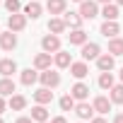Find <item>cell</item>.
Returning <instances> with one entry per match:
<instances>
[{"label": "cell", "mask_w": 123, "mask_h": 123, "mask_svg": "<svg viewBox=\"0 0 123 123\" xmlns=\"http://www.w3.org/2000/svg\"><path fill=\"white\" fill-rule=\"evenodd\" d=\"M80 15H82V19H94L99 15V5L94 0H82L80 3Z\"/></svg>", "instance_id": "obj_1"}, {"label": "cell", "mask_w": 123, "mask_h": 123, "mask_svg": "<svg viewBox=\"0 0 123 123\" xmlns=\"http://www.w3.org/2000/svg\"><path fill=\"white\" fill-rule=\"evenodd\" d=\"M41 48H43L46 53H58V51H60V39H58V34L43 36V39H41Z\"/></svg>", "instance_id": "obj_2"}, {"label": "cell", "mask_w": 123, "mask_h": 123, "mask_svg": "<svg viewBox=\"0 0 123 123\" xmlns=\"http://www.w3.org/2000/svg\"><path fill=\"white\" fill-rule=\"evenodd\" d=\"M39 80H41V85H43V87H51V89L60 85V75H58V73H53L51 68H48V70H41Z\"/></svg>", "instance_id": "obj_3"}, {"label": "cell", "mask_w": 123, "mask_h": 123, "mask_svg": "<svg viewBox=\"0 0 123 123\" xmlns=\"http://www.w3.org/2000/svg\"><path fill=\"white\" fill-rule=\"evenodd\" d=\"M7 27H10V31H22V29L27 27V15L12 12V15L7 17Z\"/></svg>", "instance_id": "obj_4"}, {"label": "cell", "mask_w": 123, "mask_h": 123, "mask_svg": "<svg viewBox=\"0 0 123 123\" xmlns=\"http://www.w3.org/2000/svg\"><path fill=\"white\" fill-rule=\"evenodd\" d=\"M101 55L99 43H82V60H97Z\"/></svg>", "instance_id": "obj_5"}, {"label": "cell", "mask_w": 123, "mask_h": 123, "mask_svg": "<svg viewBox=\"0 0 123 123\" xmlns=\"http://www.w3.org/2000/svg\"><path fill=\"white\" fill-rule=\"evenodd\" d=\"M116 55H111V53H101L99 58H97V68L101 70V73H109V70H113V65H116V60H113Z\"/></svg>", "instance_id": "obj_6"}, {"label": "cell", "mask_w": 123, "mask_h": 123, "mask_svg": "<svg viewBox=\"0 0 123 123\" xmlns=\"http://www.w3.org/2000/svg\"><path fill=\"white\" fill-rule=\"evenodd\" d=\"M15 46H17L15 31H0V48H3V51H12Z\"/></svg>", "instance_id": "obj_7"}, {"label": "cell", "mask_w": 123, "mask_h": 123, "mask_svg": "<svg viewBox=\"0 0 123 123\" xmlns=\"http://www.w3.org/2000/svg\"><path fill=\"white\" fill-rule=\"evenodd\" d=\"M75 113H77V118H80V121H92L94 106H89L87 101H80V104H75Z\"/></svg>", "instance_id": "obj_8"}, {"label": "cell", "mask_w": 123, "mask_h": 123, "mask_svg": "<svg viewBox=\"0 0 123 123\" xmlns=\"http://www.w3.org/2000/svg\"><path fill=\"white\" fill-rule=\"evenodd\" d=\"M70 75H73L75 80H85V77L89 75L87 63H85V60H80V63H73V65H70Z\"/></svg>", "instance_id": "obj_9"}, {"label": "cell", "mask_w": 123, "mask_h": 123, "mask_svg": "<svg viewBox=\"0 0 123 123\" xmlns=\"http://www.w3.org/2000/svg\"><path fill=\"white\" fill-rule=\"evenodd\" d=\"M106 39H113V36H118V31H121V27L116 24V19H106L104 24H101V29H99Z\"/></svg>", "instance_id": "obj_10"}, {"label": "cell", "mask_w": 123, "mask_h": 123, "mask_svg": "<svg viewBox=\"0 0 123 123\" xmlns=\"http://www.w3.org/2000/svg\"><path fill=\"white\" fill-rule=\"evenodd\" d=\"M12 73H17V63L12 58H3L0 60V75L3 77H12Z\"/></svg>", "instance_id": "obj_11"}, {"label": "cell", "mask_w": 123, "mask_h": 123, "mask_svg": "<svg viewBox=\"0 0 123 123\" xmlns=\"http://www.w3.org/2000/svg\"><path fill=\"white\" fill-rule=\"evenodd\" d=\"M70 94H73L77 101H85V99L89 97V87H87L85 82H75V85H73V89H70Z\"/></svg>", "instance_id": "obj_12"}, {"label": "cell", "mask_w": 123, "mask_h": 123, "mask_svg": "<svg viewBox=\"0 0 123 123\" xmlns=\"http://www.w3.org/2000/svg\"><path fill=\"white\" fill-rule=\"evenodd\" d=\"M34 101H36V104H51V101H53V92H51V87H41V89H36V92H34Z\"/></svg>", "instance_id": "obj_13"}, {"label": "cell", "mask_w": 123, "mask_h": 123, "mask_svg": "<svg viewBox=\"0 0 123 123\" xmlns=\"http://www.w3.org/2000/svg\"><path fill=\"white\" fill-rule=\"evenodd\" d=\"M31 121H34V123H46V121H48L46 104H36V106L31 109Z\"/></svg>", "instance_id": "obj_14"}, {"label": "cell", "mask_w": 123, "mask_h": 123, "mask_svg": "<svg viewBox=\"0 0 123 123\" xmlns=\"http://www.w3.org/2000/svg\"><path fill=\"white\" fill-rule=\"evenodd\" d=\"M63 19L70 29H80L82 27V15L80 12H63Z\"/></svg>", "instance_id": "obj_15"}, {"label": "cell", "mask_w": 123, "mask_h": 123, "mask_svg": "<svg viewBox=\"0 0 123 123\" xmlns=\"http://www.w3.org/2000/svg\"><path fill=\"white\" fill-rule=\"evenodd\" d=\"M111 104H113V101H111L109 97H97V99L92 101V106H94V111H97V113H109Z\"/></svg>", "instance_id": "obj_16"}, {"label": "cell", "mask_w": 123, "mask_h": 123, "mask_svg": "<svg viewBox=\"0 0 123 123\" xmlns=\"http://www.w3.org/2000/svg\"><path fill=\"white\" fill-rule=\"evenodd\" d=\"M51 60H53L51 53L43 51V53H39V55L34 58V68H36V70H48V68H51Z\"/></svg>", "instance_id": "obj_17"}, {"label": "cell", "mask_w": 123, "mask_h": 123, "mask_svg": "<svg viewBox=\"0 0 123 123\" xmlns=\"http://www.w3.org/2000/svg\"><path fill=\"white\" fill-rule=\"evenodd\" d=\"M65 5H68V0H48L46 3V10L51 15H63L65 12Z\"/></svg>", "instance_id": "obj_18"}, {"label": "cell", "mask_w": 123, "mask_h": 123, "mask_svg": "<svg viewBox=\"0 0 123 123\" xmlns=\"http://www.w3.org/2000/svg\"><path fill=\"white\" fill-rule=\"evenodd\" d=\"M68 39H70L73 46H82V43H87V34H85L82 27H80V29H73V31L68 34Z\"/></svg>", "instance_id": "obj_19"}, {"label": "cell", "mask_w": 123, "mask_h": 123, "mask_svg": "<svg viewBox=\"0 0 123 123\" xmlns=\"http://www.w3.org/2000/svg\"><path fill=\"white\" fill-rule=\"evenodd\" d=\"M65 27H68V24H65L63 17H51V22H48V31H51V34H63Z\"/></svg>", "instance_id": "obj_20"}, {"label": "cell", "mask_w": 123, "mask_h": 123, "mask_svg": "<svg viewBox=\"0 0 123 123\" xmlns=\"http://www.w3.org/2000/svg\"><path fill=\"white\" fill-rule=\"evenodd\" d=\"M53 63H55L58 68H70V65H73V58H70V53H65V51H58L55 58H53Z\"/></svg>", "instance_id": "obj_21"}, {"label": "cell", "mask_w": 123, "mask_h": 123, "mask_svg": "<svg viewBox=\"0 0 123 123\" xmlns=\"http://www.w3.org/2000/svg\"><path fill=\"white\" fill-rule=\"evenodd\" d=\"M41 10H43V7L36 3V0H31V3H27V5H24V15H27V17H31V19L41 17Z\"/></svg>", "instance_id": "obj_22"}, {"label": "cell", "mask_w": 123, "mask_h": 123, "mask_svg": "<svg viewBox=\"0 0 123 123\" xmlns=\"http://www.w3.org/2000/svg\"><path fill=\"white\" fill-rule=\"evenodd\" d=\"M19 80H22V85H27V87H31L36 80H39V73L36 70H31V68H27V70H22V75H19Z\"/></svg>", "instance_id": "obj_23"}, {"label": "cell", "mask_w": 123, "mask_h": 123, "mask_svg": "<svg viewBox=\"0 0 123 123\" xmlns=\"http://www.w3.org/2000/svg\"><path fill=\"white\" fill-rule=\"evenodd\" d=\"M15 94V82L10 77H3L0 80V97H12Z\"/></svg>", "instance_id": "obj_24"}, {"label": "cell", "mask_w": 123, "mask_h": 123, "mask_svg": "<svg viewBox=\"0 0 123 123\" xmlns=\"http://www.w3.org/2000/svg\"><path fill=\"white\" fill-rule=\"evenodd\" d=\"M101 17L104 19H118V5L116 3H106L104 10H101Z\"/></svg>", "instance_id": "obj_25"}, {"label": "cell", "mask_w": 123, "mask_h": 123, "mask_svg": "<svg viewBox=\"0 0 123 123\" xmlns=\"http://www.w3.org/2000/svg\"><path fill=\"white\" fill-rule=\"evenodd\" d=\"M7 106H10L12 111H22V109L27 106V99H24L22 94H12V97H10V101H7Z\"/></svg>", "instance_id": "obj_26"}, {"label": "cell", "mask_w": 123, "mask_h": 123, "mask_svg": "<svg viewBox=\"0 0 123 123\" xmlns=\"http://www.w3.org/2000/svg\"><path fill=\"white\" fill-rule=\"evenodd\" d=\"M109 53L111 55H123V39H118V36L109 39Z\"/></svg>", "instance_id": "obj_27"}, {"label": "cell", "mask_w": 123, "mask_h": 123, "mask_svg": "<svg viewBox=\"0 0 123 123\" xmlns=\"http://www.w3.org/2000/svg\"><path fill=\"white\" fill-rule=\"evenodd\" d=\"M109 92H111V97H109V99H111L113 104H123V85H113Z\"/></svg>", "instance_id": "obj_28"}, {"label": "cell", "mask_w": 123, "mask_h": 123, "mask_svg": "<svg viewBox=\"0 0 123 123\" xmlns=\"http://www.w3.org/2000/svg\"><path fill=\"white\" fill-rule=\"evenodd\" d=\"M99 87H101V89H111V87H113V75H111V70L99 75Z\"/></svg>", "instance_id": "obj_29"}, {"label": "cell", "mask_w": 123, "mask_h": 123, "mask_svg": "<svg viewBox=\"0 0 123 123\" xmlns=\"http://www.w3.org/2000/svg\"><path fill=\"white\" fill-rule=\"evenodd\" d=\"M60 109H63V111H73V109H75V97H73V94L60 97Z\"/></svg>", "instance_id": "obj_30"}, {"label": "cell", "mask_w": 123, "mask_h": 123, "mask_svg": "<svg viewBox=\"0 0 123 123\" xmlns=\"http://www.w3.org/2000/svg\"><path fill=\"white\" fill-rule=\"evenodd\" d=\"M5 7H7V12H10V15H12V12H19V10H22L19 0H5Z\"/></svg>", "instance_id": "obj_31"}, {"label": "cell", "mask_w": 123, "mask_h": 123, "mask_svg": "<svg viewBox=\"0 0 123 123\" xmlns=\"http://www.w3.org/2000/svg\"><path fill=\"white\" fill-rule=\"evenodd\" d=\"M15 123H34V121H31V116H22V118H17Z\"/></svg>", "instance_id": "obj_32"}, {"label": "cell", "mask_w": 123, "mask_h": 123, "mask_svg": "<svg viewBox=\"0 0 123 123\" xmlns=\"http://www.w3.org/2000/svg\"><path fill=\"white\" fill-rule=\"evenodd\" d=\"M51 123H68V121H65V118H63V116H55V118H53V121H51Z\"/></svg>", "instance_id": "obj_33"}, {"label": "cell", "mask_w": 123, "mask_h": 123, "mask_svg": "<svg viewBox=\"0 0 123 123\" xmlns=\"http://www.w3.org/2000/svg\"><path fill=\"white\" fill-rule=\"evenodd\" d=\"M113 123H123V113H116L113 116Z\"/></svg>", "instance_id": "obj_34"}, {"label": "cell", "mask_w": 123, "mask_h": 123, "mask_svg": "<svg viewBox=\"0 0 123 123\" xmlns=\"http://www.w3.org/2000/svg\"><path fill=\"white\" fill-rule=\"evenodd\" d=\"M89 123H106V118H101V116H99V118H92Z\"/></svg>", "instance_id": "obj_35"}, {"label": "cell", "mask_w": 123, "mask_h": 123, "mask_svg": "<svg viewBox=\"0 0 123 123\" xmlns=\"http://www.w3.org/2000/svg\"><path fill=\"white\" fill-rule=\"evenodd\" d=\"M5 106H7V104H5V99H3V97H0V113H3V111H5Z\"/></svg>", "instance_id": "obj_36"}, {"label": "cell", "mask_w": 123, "mask_h": 123, "mask_svg": "<svg viewBox=\"0 0 123 123\" xmlns=\"http://www.w3.org/2000/svg\"><path fill=\"white\" fill-rule=\"evenodd\" d=\"M97 3H101V5H106V3H111V0H97Z\"/></svg>", "instance_id": "obj_37"}, {"label": "cell", "mask_w": 123, "mask_h": 123, "mask_svg": "<svg viewBox=\"0 0 123 123\" xmlns=\"http://www.w3.org/2000/svg\"><path fill=\"white\" fill-rule=\"evenodd\" d=\"M116 5H123V0H116Z\"/></svg>", "instance_id": "obj_38"}, {"label": "cell", "mask_w": 123, "mask_h": 123, "mask_svg": "<svg viewBox=\"0 0 123 123\" xmlns=\"http://www.w3.org/2000/svg\"><path fill=\"white\" fill-rule=\"evenodd\" d=\"M121 82H123V68H121Z\"/></svg>", "instance_id": "obj_39"}, {"label": "cell", "mask_w": 123, "mask_h": 123, "mask_svg": "<svg viewBox=\"0 0 123 123\" xmlns=\"http://www.w3.org/2000/svg\"><path fill=\"white\" fill-rule=\"evenodd\" d=\"M73 3H82V0H73Z\"/></svg>", "instance_id": "obj_40"}, {"label": "cell", "mask_w": 123, "mask_h": 123, "mask_svg": "<svg viewBox=\"0 0 123 123\" xmlns=\"http://www.w3.org/2000/svg\"><path fill=\"white\" fill-rule=\"evenodd\" d=\"M0 123H5V121H3V118H0Z\"/></svg>", "instance_id": "obj_41"}, {"label": "cell", "mask_w": 123, "mask_h": 123, "mask_svg": "<svg viewBox=\"0 0 123 123\" xmlns=\"http://www.w3.org/2000/svg\"><path fill=\"white\" fill-rule=\"evenodd\" d=\"M80 123H82V121H80Z\"/></svg>", "instance_id": "obj_42"}, {"label": "cell", "mask_w": 123, "mask_h": 123, "mask_svg": "<svg viewBox=\"0 0 123 123\" xmlns=\"http://www.w3.org/2000/svg\"><path fill=\"white\" fill-rule=\"evenodd\" d=\"M46 123H48V121H46Z\"/></svg>", "instance_id": "obj_43"}]
</instances>
